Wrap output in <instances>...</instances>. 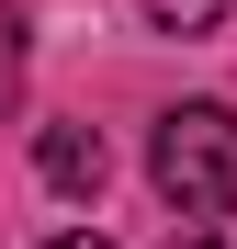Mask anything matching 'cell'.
<instances>
[{
	"label": "cell",
	"instance_id": "1",
	"mask_svg": "<svg viewBox=\"0 0 237 249\" xmlns=\"http://www.w3.org/2000/svg\"><path fill=\"white\" fill-rule=\"evenodd\" d=\"M147 181L170 193V215H226V204H237V113H226V102H181V113H158Z\"/></svg>",
	"mask_w": 237,
	"mask_h": 249
},
{
	"label": "cell",
	"instance_id": "2",
	"mask_svg": "<svg viewBox=\"0 0 237 249\" xmlns=\"http://www.w3.org/2000/svg\"><path fill=\"white\" fill-rule=\"evenodd\" d=\"M34 170H46L57 193H102V136H79V124H46V136H34Z\"/></svg>",
	"mask_w": 237,
	"mask_h": 249
},
{
	"label": "cell",
	"instance_id": "3",
	"mask_svg": "<svg viewBox=\"0 0 237 249\" xmlns=\"http://www.w3.org/2000/svg\"><path fill=\"white\" fill-rule=\"evenodd\" d=\"M136 12H147V23H170V34H204V23L237 12V0H136Z\"/></svg>",
	"mask_w": 237,
	"mask_h": 249
},
{
	"label": "cell",
	"instance_id": "4",
	"mask_svg": "<svg viewBox=\"0 0 237 249\" xmlns=\"http://www.w3.org/2000/svg\"><path fill=\"white\" fill-rule=\"evenodd\" d=\"M46 249H113V238H91V227H68V238H46Z\"/></svg>",
	"mask_w": 237,
	"mask_h": 249
},
{
	"label": "cell",
	"instance_id": "5",
	"mask_svg": "<svg viewBox=\"0 0 237 249\" xmlns=\"http://www.w3.org/2000/svg\"><path fill=\"white\" fill-rule=\"evenodd\" d=\"M192 249H226V238H192Z\"/></svg>",
	"mask_w": 237,
	"mask_h": 249
}]
</instances>
